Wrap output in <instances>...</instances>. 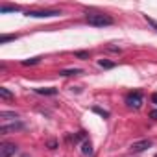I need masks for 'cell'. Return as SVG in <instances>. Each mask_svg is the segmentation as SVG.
Masks as SVG:
<instances>
[{
  "instance_id": "1",
  "label": "cell",
  "mask_w": 157,
  "mask_h": 157,
  "mask_svg": "<svg viewBox=\"0 0 157 157\" xmlns=\"http://www.w3.org/2000/svg\"><path fill=\"white\" fill-rule=\"evenodd\" d=\"M85 21L87 24L94 26V28H104V26H113L115 24V19L111 15H105V13H93V11H87L85 13Z\"/></svg>"
},
{
  "instance_id": "2",
  "label": "cell",
  "mask_w": 157,
  "mask_h": 157,
  "mask_svg": "<svg viewBox=\"0 0 157 157\" xmlns=\"http://www.w3.org/2000/svg\"><path fill=\"white\" fill-rule=\"evenodd\" d=\"M144 98H142V93L140 91H131L126 94V105L128 107H133V109H139L142 105Z\"/></svg>"
},
{
  "instance_id": "3",
  "label": "cell",
  "mask_w": 157,
  "mask_h": 157,
  "mask_svg": "<svg viewBox=\"0 0 157 157\" xmlns=\"http://www.w3.org/2000/svg\"><path fill=\"white\" fill-rule=\"evenodd\" d=\"M61 11L57 10H39V11H26V17H33V19H48V17H59Z\"/></svg>"
},
{
  "instance_id": "4",
  "label": "cell",
  "mask_w": 157,
  "mask_h": 157,
  "mask_svg": "<svg viewBox=\"0 0 157 157\" xmlns=\"http://www.w3.org/2000/svg\"><path fill=\"white\" fill-rule=\"evenodd\" d=\"M17 144H13V142H2L0 144V157H11V155H15L17 153Z\"/></svg>"
},
{
  "instance_id": "5",
  "label": "cell",
  "mask_w": 157,
  "mask_h": 157,
  "mask_svg": "<svg viewBox=\"0 0 157 157\" xmlns=\"http://www.w3.org/2000/svg\"><path fill=\"white\" fill-rule=\"evenodd\" d=\"M21 129H24L22 122H13V124H2V126H0V133H2V135L15 133V131H21Z\"/></svg>"
},
{
  "instance_id": "6",
  "label": "cell",
  "mask_w": 157,
  "mask_h": 157,
  "mask_svg": "<svg viewBox=\"0 0 157 157\" xmlns=\"http://www.w3.org/2000/svg\"><path fill=\"white\" fill-rule=\"evenodd\" d=\"M151 140L150 139H144V140H137V142H133L131 146H129V150L131 151H135V153H140V151H144V150H148V148H151Z\"/></svg>"
},
{
  "instance_id": "7",
  "label": "cell",
  "mask_w": 157,
  "mask_h": 157,
  "mask_svg": "<svg viewBox=\"0 0 157 157\" xmlns=\"http://www.w3.org/2000/svg\"><path fill=\"white\" fill-rule=\"evenodd\" d=\"M78 74H83V70L82 68H65V70H59V76H65V78L78 76Z\"/></svg>"
},
{
  "instance_id": "8",
  "label": "cell",
  "mask_w": 157,
  "mask_h": 157,
  "mask_svg": "<svg viewBox=\"0 0 157 157\" xmlns=\"http://www.w3.org/2000/svg\"><path fill=\"white\" fill-rule=\"evenodd\" d=\"M33 93H37V94H44V96H54V94H57V89H56V87H46V89H33Z\"/></svg>"
},
{
  "instance_id": "9",
  "label": "cell",
  "mask_w": 157,
  "mask_h": 157,
  "mask_svg": "<svg viewBox=\"0 0 157 157\" xmlns=\"http://www.w3.org/2000/svg\"><path fill=\"white\" fill-rule=\"evenodd\" d=\"M0 118H2V120H17L19 118V115L17 113H13V111H0Z\"/></svg>"
},
{
  "instance_id": "10",
  "label": "cell",
  "mask_w": 157,
  "mask_h": 157,
  "mask_svg": "<svg viewBox=\"0 0 157 157\" xmlns=\"http://www.w3.org/2000/svg\"><path fill=\"white\" fill-rule=\"evenodd\" d=\"M82 153L83 155H93V144H91V140H83L82 142Z\"/></svg>"
},
{
  "instance_id": "11",
  "label": "cell",
  "mask_w": 157,
  "mask_h": 157,
  "mask_svg": "<svg viewBox=\"0 0 157 157\" xmlns=\"http://www.w3.org/2000/svg\"><path fill=\"white\" fill-rule=\"evenodd\" d=\"M15 11H19V8L17 6H8V4H2L0 6V13H15Z\"/></svg>"
},
{
  "instance_id": "12",
  "label": "cell",
  "mask_w": 157,
  "mask_h": 157,
  "mask_svg": "<svg viewBox=\"0 0 157 157\" xmlns=\"http://www.w3.org/2000/svg\"><path fill=\"white\" fill-rule=\"evenodd\" d=\"M0 98H2V100H11L13 98V93L8 91L6 87H0Z\"/></svg>"
},
{
  "instance_id": "13",
  "label": "cell",
  "mask_w": 157,
  "mask_h": 157,
  "mask_svg": "<svg viewBox=\"0 0 157 157\" xmlns=\"http://www.w3.org/2000/svg\"><path fill=\"white\" fill-rule=\"evenodd\" d=\"M98 65H100L102 68H115V67H117L115 61H107V59H98Z\"/></svg>"
},
{
  "instance_id": "14",
  "label": "cell",
  "mask_w": 157,
  "mask_h": 157,
  "mask_svg": "<svg viewBox=\"0 0 157 157\" xmlns=\"http://www.w3.org/2000/svg\"><path fill=\"white\" fill-rule=\"evenodd\" d=\"M93 111H94L96 115H100L102 118H109V111H105V109H102V107H98V105H93Z\"/></svg>"
},
{
  "instance_id": "15",
  "label": "cell",
  "mask_w": 157,
  "mask_h": 157,
  "mask_svg": "<svg viewBox=\"0 0 157 157\" xmlns=\"http://www.w3.org/2000/svg\"><path fill=\"white\" fill-rule=\"evenodd\" d=\"M39 61H41V57H32V59H24L21 65H22V67H30V65H37Z\"/></svg>"
},
{
  "instance_id": "16",
  "label": "cell",
  "mask_w": 157,
  "mask_h": 157,
  "mask_svg": "<svg viewBox=\"0 0 157 157\" xmlns=\"http://www.w3.org/2000/svg\"><path fill=\"white\" fill-rule=\"evenodd\" d=\"M15 39H17V35H8V33H4L2 37H0V44H6V43L15 41Z\"/></svg>"
},
{
  "instance_id": "17",
  "label": "cell",
  "mask_w": 157,
  "mask_h": 157,
  "mask_svg": "<svg viewBox=\"0 0 157 157\" xmlns=\"http://www.w3.org/2000/svg\"><path fill=\"white\" fill-rule=\"evenodd\" d=\"M144 21H146V22H148L155 32H157V21H153V19H151V17H148V15H144Z\"/></svg>"
},
{
  "instance_id": "18",
  "label": "cell",
  "mask_w": 157,
  "mask_h": 157,
  "mask_svg": "<svg viewBox=\"0 0 157 157\" xmlns=\"http://www.w3.org/2000/svg\"><path fill=\"white\" fill-rule=\"evenodd\" d=\"M85 137H87V133L85 131H80L76 137H74V142H80V140H85Z\"/></svg>"
},
{
  "instance_id": "19",
  "label": "cell",
  "mask_w": 157,
  "mask_h": 157,
  "mask_svg": "<svg viewBox=\"0 0 157 157\" xmlns=\"http://www.w3.org/2000/svg\"><path fill=\"white\" fill-rule=\"evenodd\" d=\"M74 56H76V57H80V59H89V52H83V50H80V52H76Z\"/></svg>"
},
{
  "instance_id": "20",
  "label": "cell",
  "mask_w": 157,
  "mask_h": 157,
  "mask_svg": "<svg viewBox=\"0 0 157 157\" xmlns=\"http://www.w3.org/2000/svg\"><path fill=\"white\" fill-rule=\"evenodd\" d=\"M48 148H50V150H56V148H57V142H56V140H48Z\"/></svg>"
},
{
  "instance_id": "21",
  "label": "cell",
  "mask_w": 157,
  "mask_h": 157,
  "mask_svg": "<svg viewBox=\"0 0 157 157\" xmlns=\"http://www.w3.org/2000/svg\"><path fill=\"white\" fill-rule=\"evenodd\" d=\"M150 118H153V120H157V109H155V111H150Z\"/></svg>"
},
{
  "instance_id": "22",
  "label": "cell",
  "mask_w": 157,
  "mask_h": 157,
  "mask_svg": "<svg viewBox=\"0 0 157 157\" xmlns=\"http://www.w3.org/2000/svg\"><path fill=\"white\" fill-rule=\"evenodd\" d=\"M151 102L157 105V93H153V94H151Z\"/></svg>"
},
{
  "instance_id": "23",
  "label": "cell",
  "mask_w": 157,
  "mask_h": 157,
  "mask_svg": "<svg viewBox=\"0 0 157 157\" xmlns=\"http://www.w3.org/2000/svg\"><path fill=\"white\" fill-rule=\"evenodd\" d=\"M109 50L111 52H120V48H117V46H109Z\"/></svg>"
},
{
  "instance_id": "24",
  "label": "cell",
  "mask_w": 157,
  "mask_h": 157,
  "mask_svg": "<svg viewBox=\"0 0 157 157\" xmlns=\"http://www.w3.org/2000/svg\"><path fill=\"white\" fill-rule=\"evenodd\" d=\"M155 157H157V155H155Z\"/></svg>"
}]
</instances>
